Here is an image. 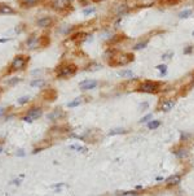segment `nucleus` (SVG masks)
<instances>
[{
    "label": "nucleus",
    "instance_id": "1",
    "mask_svg": "<svg viewBox=\"0 0 194 196\" xmlns=\"http://www.w3.org/2000/svg\"><path fill=\"white\" fill-rule=\"evenodd\" d=\"M139 91L141 92H146V93H155L159 91V83L152 82V81H146L140 84Z\"/></svg>",
    "mask_w": 194,
    "mask_h": 196
},
{
    "label": "nucleus",
    "instance_id": "2",
    "mask_svg": "<svg viewBox=\"0 0 194 196\" xmlns=\"http://www.w3.org/2000/svg\"><path fill=\"white\" fill-rule=\"evenodd\" d=\"M75 71H76V66L73 65V64H70V65L61 66L60 70L57 71V75H58V77H70V75L75 74Z\"/></svg>",
    "mask_w": 194,
    "mask_h": 196
},
{
    "label": "nucleus",
    "instance_id": "3",
    "mask_svg": "<svg viewBox=\"0 0 194 196\" xmlns=\"http://www.w3.org/2000/svg\"><path fill=\"white\" fill-rule=\"evenodd\" d=\"M97 81H95V79H85V81H82L80 83H79V87H80V90L83 91H87V90H93L97 87Z\"/></svg>",
    "mask_w": 194,
    "mask_h": 196
},
{
    "label": "nucleus",
    "instance_id": "4",
    "mask_svg": "<svg viewBox=\"0 0 194 196\" xmlns=\"http://www.w3.org/2000/svg\"><path fill=\"white\" fill-rule=\"evenodd\" d=\"M26 61H27V59H26L25 56H17L16 59L13 60V62H12V69H13V70L22 69V68L25 66Z\"/></svg>",
    "mask_w": 194,
    "mask_h": 196
},
{
    "label": "nucleus",
    "instance_id": "5",
    "mask_svg": "<svg viewBox=\"0 0 194 196\" xmlns=\"http://www.w3.org/2000/svg\"><path fill=\"white\" fill-rule=\"evenodd\" d=\"M69 7H70V0H54V3H53L54 9L63 11L65 8H69Z\"/></svg>",
    "mask_w": 194,
    "mask_h": 196
},
{
    "label": "nucleus",
    "instance_id": "6",
    "mask_svg": "<svg viewBox=\"0 0 194 196\" xmlns=\"http://www.w3.org/2000/svg\"><path fill=\"white\" fill-rule=\"evenodd\" d=\"M181 182V175H179V174H175V175H171L166 179V185L168 187H172V186H176Z\"/></svg>",
    "mask_w": 194,
    "mask_h": 196
},
{
    "label": "nucleus",
    "instance_id": "7",
    "mask_svg": "<svg viewBox=\"0 0 194 196\" xmlns=\"http://www.w3.org/2000/svg\"><path fill=\"white\" fill-rule=\"evenodd\" d=\"M175 107V100H164L163 103L161 104V107H159V109L161 111H163V112H170L172 108Z\"/></svg>",
    "mask_w": 194,
    "mask_h": 196
},
{
    "label": "nucleus",
    "instance_id": "8",
    "mask_svg": "<svg viewBox=\"0 0 194 196\" xmlns=\"http://www.w3.org/2000/svg\"><path fill=\"white\" fill-rule=\"evenodd\" d=\"M41 114H43V111L40 109V108H31V109L27 112L26 116L31 117L32 120H38L39 117H41Z\"/></svg>",
    "mask_w": 194,
    "mask_h": 196
},
{
    "label": "nucleus",
    "instance_id": "9",
    "mask_svg": "<svg viewBox=\"0 0 194 196\" xmlns=\"http://www.w3.org/2000/svg\"><path fill=\"white\" fill-rule=\"evenodd\" d=\"M37 24L40 27H49V26L52 25V18L51 17H41V18L38 20Z\"/></svg>",
    "mask_w": 194,
    "mask_h": 196
},
{
    "label": "nucleus",
    "instance_id": "10",
    "mask_svg": "<svg viewBox=\"0 0 194 196\" xmlns=\"http://www.w3.org/2000/svg\"><path fill=\"white\" fill-rule=\"evenodd\" d=\"M44 84H45V82L43 81V79H35V81L30 82V86L31 87H37V89H40V87H43Z\"/></svg>",
    "mask_w": 194,
    "mask_h": 196
},
{
    "label": "nucleus",
    "instance_id": "11",
    "mask_svg": "<svg viewBox=\"0 0 194 196\" xmlns=\"http://www.w3.org/2000/svg\"><path fill=\"white\" fill-rule=\"evenodd\" d=\"M62 114V112L60 111V109H57V111H54V112H52V113H49L48 114V120H58L60 118V116Z\"/></svg>",
    "mask_w": 194,
    "mask_h": 196
},
{
    "label": "nucleus",
    "instance_id": "12",
    "mask_svg": "<svg viewBox=\"0 0 194 196\" xmlns=\"http://www.w3.org/2000/svg\"><path fill=\"white\" fill-rule=\"evenodd\" d=\"M0 13H4V14L13 13V9L11 8L9 5H6V4H0Z\"/></svg>",
    "mask_w": 194,
    "mask_h": 196
},
{
    "label": "nucleus",
    "instance_id": "13",
    "mask_svg": "<svg viewBox=\"0 0 194 196\" xmlns=\"http://www.w3.org/2000/svg\"><path fill=\"white\" fill-rule=\"evenodd\" d=\"M127 131L124 129H122V127H117V129H113V130H110L109 131V135L110 136H113V135H119V134H126Z\"/></svg>",
    "mask_w": 194,
    "mask_h": 196
},
{
    "label": "nucleus",
    "instance_id": "14",
    "mask_svg": "<svg viewBox=\"0 0 194 196\" xmlns=\"http://www.w3.org/2000/svg\"><path fill=\"white\" fill-rule=\"evenodd\" d=\"M127 12H128V7L126 4H122L119 8L117 9V14H118V16H124Z\"/></svg>",
    "mask_w": 194,
    "mask_h": 196
},
{
    "label": "nucleus",
    "instance_id": "15",
    "mask_svg": "<svg viewBox=\"0 0 194 196\" xmlns=\"http://www.w3.org/2000/svg\"><path fill=\"white\" fill-rule=\"evenodd\" d=\"M192 16V9H184L179 13V18H188Z\"/></svg>",
    "mask_w": 194,
    "mask_h": 196
},
{
    "label": "nucleus",
    "instance_id": "16",
    "mask_svg": "<svg viewBox=\"0 0 194 196\" xmlns=\"http://www.w3.org/2000/svg\"><path fill=\"white\" fill-rule=\"evenodd\" d=\"M175 152V155L179 157V158H184V157H186V156H188V151H186V149H177V151H174Z\"/></svg>",
    "mask_w": 194,
    "mask_h": 196
},
{
    "label": "nucleus",
    "instance_id": "17",
    "mask_svg": "<svg viewBox=\"0 0 194 196\" xmlns=\"http://www.w3.org/2000/svg\"><path fill=\"white\" fill-rule=\"evenodd\" d=\"M82 98H76V99H74L73 101H70V103L67 104V107L69 108H74V107H78V105H80L82 104Z\"/></svg>",
    "mask_w": 194,
    "mask_h": 196
},
{
    "label": "nucleus",
    "instance_id": "18",
    "mask_svg": "<svg viewBox=\"0 0 194 196\" xmlns=\"http://www.w3.org/2000/svg\"><path fill=\"white\" fill-rule=\"evenodd\" d=\"M118 75L119 77H133V71L132 70H120Z\"/></svg>",
    "mask_w": 194,
    "mask_h": 196
},
{
    "label": "nucleus",
    "instance_id": "19",
    "mask_svg": "<svg viewBox=\"0 0 194 196\" xmlns=\"http://www.w3.org/2000/svg\"><path fill=\"white\" fill-rule=\"evenodd\" d=\"M148 46V40H144V42H141V43H137L135 47H133V49L135 51H140V49H144Z\"/></svg>",
    "mask_w": 194,
    "mask_h": 196
},
{
    "label": "nucleus",
    "instance_id": "20",
    "mask_svg": "<svg viewBox=\"0 0 194 196\" xmlns=\"http://www.w3.org/2000/svg\"><path fill=\"white\" fill-rule=\"evenodd\" d=\"M159 126H161V122H159V121H152V122H149V123H148V127H149V129H152V130L158 129Z\"/></svg>",
    "mask_w": 194,
    "mask_h": 196
},
{
    "label": "nucleus",
    "instance_id": "21",
    "mask_svg": "<svg viewBox=\"0 0 194 196\" xmlns=\"http://www.w3.org/2000/svg\"><path fill=\"white\" fill-rule=\"evenodd\" d=\"M71 149H75L76 152H87V148L85 147H82V146H76V144H71L70 146Z\"/></svg>",
    "mask_w": 194,
    "mask_h": 196
},
{
    "label": "nucleus",
    "instance_id": "22",
    "mask_svg": "<svg viewBox=\"0 0 194 196\" xmlns=\"http://www.w3.org/2000/svg\"><path fill=\"white\" fill-rule=\"evenodd\" d=\"M117 195H119V196H136L137 192H135V191H124V192H117Z\"/></svg>",
    "mask_w": 194,
    "mask_h": 196
},
{
    "label": "nucleus",
    "instance_id": "23",
    "mask_svg": "<svg viewBox=\"0 0 194 196\" xmlns=\"http://www.w3.org/2000/svg\"><path fill=\"white\" fill-rule=\"evenodd\" d=\"M30 101V96H22V98H19V99H17V103L18 104H26V103H28Z\"/></svg>",
    "mask_w": 194,
    "mask_h": 196
},
{
    "label": "nucleus",
    "instance_id": "24",
    "mask_svg": "<svg viewBox=\"0 0 194 196\" xmlns=\"http://www.w3.org/2000/svg\"><path fill=\"white\" fill-rule=\"evenodd\" d=\"M157 69L161 71V74H166L167 73V66H166V65H158Z\"/></svg>",
    "mask_w": 194,
    "mask_h": 196
},
{
    "label": "nucleus",
    "instance_id": "25",
    "mask_svg": "<svg viewBox=\"0 0 194 196\" xmlns=\"http://www.w3.org/2000/svg\"><path fill=\"white\" fill-rule=\"evenodd\" d=\"M18 82H19V78H12V79H8V81H6V84H8V86H13V84H16Z\"/></svg>",
    "mask_w": 194,
    "mask_h": 196
},
{
    "label": "nucleus",
    "instance_id": "26",
    "mask_svg": "<svg viewBox=\"0 0 194 196\" xmlns=\"http://www.w3.org/2000/svg\"><path fill=\"white\" fill-rule=\"evenodd\" d=\"M150 118H153V114H146L145 117H142V118L140 120V123H145V122H148Z\"/></svg>",
    "mask_w": 194,
    "mask_h": 196
},
{
    "label": "nucleus",
    "instance_id": "27",
    "mask_svg": "<svg viewBox=\"0 0 194 196\" xmlns=\"http://www.w3.org/2000/svg\"><path fill=\"white\" fill-rule=\"evenodd\" d=\"M193 49H194V47H193V46H188V47H186V48L184 49V53H185V55H189V53H192V52H193Z\"/></svg>",
    "mask_w": 194,
    "mask_h": 196
},
{
    "label": "nucleus",
    "instance_id": "28",
    "mask_svg": "<svg viewBox=\"0 0 194 196\" xmlns=\"http://www.w3.org/2000/svg\"><path fill=\"white\" fill-rule=\"evenodd\" d=\"M95 11H96V9L92 7V8H87V9H84V11H83V13H84V14H91V13H95Z\"/></svg>",
    "mask_w": 194,
    "mask_h": 196
},
{
    "label": "nucleus",
    "instance_id": "29",
    "mask_svg": "<svg viewBox=\"0 0 194 196\" xmlns=\"http://www.w3.org/2000/svg\"><path fill=\"white\" fill-rule=\"evenodd\" d=\"M38 0H24V4L25 5H32V4H35Z\"/></svg>",
    "mask_w": 194,
    "mask_h": 196
},
{
    "label": "nucleus",
    "instance_id": "30",
    "mask_svg": "<svg viewBox=\"0 0 194 196\" xmlns=\"http://www.w3.org/2000/svg\"><path fill=\"white\" fill-rule=\"evenodd\" d=\"M22 120H24V121H26V122H32V121H34L31 117H28V116H25V117H24Z\"/></svg>",
    "mask_w": 194,
    "mask_h": 196
},
{
    "label": "nucleus",
    "instance_id": "31",
    "mask_svg": "<svg viewBox=\"0 0 194 196\" xmlns=\"http://www.w3.org/2000/svg\"><path fill=\"white\" fill-rule=\"evenodd\" d=\"M140 107H141V109H142V111H145V109H146V108L149 107V104H148V103H142V104H141Z\"/></svg>",
    "mask_w": 194,
    "mask_h": 196
},
{
    "label": "nucleus",
    "instance_id": "32",
    "mask_svg": "<svg viewBox=\"0 0 194 196\" xmlns=\"http://www.w3.org/2000/svg\"><path fill=\"white\" fill-rule=\"evenodd\" d=\"M5 111H6L5 108H0V117H2V116H3L4 113H5Z\"/></svg>",
    "mask_w": 194,
    "mask_h": 196
},
{
    "label": "nucleus",
    "instance_id": "33",
    "mask_svg": "<svg viewBox=\"0 0 194 196\" xmlns=\"http://www.w3.org/2000/svg\"><path fill=\"white\" fill-rule=\"evenodd\" d=\"M17 155H18V156H25V152H24L22 149H21L19 152H17Z\"/></svg>",
    "mask_w": 194,
    "mask_h": 196
},
{
    "label": "nucleus",
    "instance_id": "34",
    "mask_svg": "<svg viewBox=\"0 0 194 196\" xmlns=\"http://www.w3.org/2000/svg\"><path fill=\"white\" fill-rule=\"evenodd\" d=\"M13 182L16 183V185H19V183H21V180H19V179H16V180H13Z\"/></svg>",
    "mask_w": 194,
    "mask_h": 196
},
{
    "label": "nucleus",
    "instance_id": "35",
    "mask_svg": "<svg viewBox=\"0 0 194 196\" xmlns=\"http://www.w3.org/2000/svg\"><path fill=\"white\" fill-rule=\"evenodd\" d=\"M2 152H3V148H2V147H0V153H2Z\"/></svg>",
    "mask_w": 194,
    "mask_h": 196
},
{
    "label": "nucleus",
    "instance_id": "36",
    "mask_svg": "<svg viewBox=\"0 0 194 196\" xmlns=\"http://www.w3.org/2000/svg\"><path fill=\"white\" fill-rule=\"evenodd\" d=\"M96 2H102V0H96Z\"/></svg>",
    "mask_w": 194,
    "mask_h": 196
},
{
    "label": "nucleus",
    "instance_id": "37",
    "mask_svg": "<svg viewBox=\"0 0 194 196\" xmlns=\"http://www.w3.org/2000/svg\"><path fill=\"white\" fill-rule=\"evenodd\" d=\"M192 34H193V37H194V31H193V33H192Z\"/></svg>",
    "mask_w": 194,
    "mask_h": 196
}]
</instances>
